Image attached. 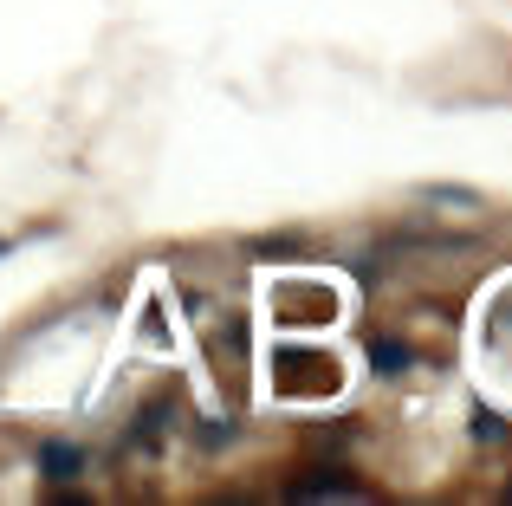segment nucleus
<instances>
[{
  "label": "nucleus",
  "mask_w": 512,
  "mask_h": 506,
  "mask_svg": "<svg viewBox=\"0 0 512 506\" xmlns=\"http://www.w3.org/2000/svg\"><path fill=\"white\" fill-rule=\"evenodd\" d=\"M39 468H46L52 481H72V474L85 468V455H78L72 442H46V448H39Z\"/></svg>",
  "instance_id": "nucleus-2"
},
{
  "label": "nucleus",
  "mask_w": 512,
  "mask_h": 506,
  "mask_svg": "<svg viewBox=\"0 0 512 506\" xmlns=\"http://www.w3.org/2000/svg\"><path fill=\"white\" fill-rule=\"evenodd\" d=\"M370 364H376V377H402V370L415 364V351H409V344H396V338H376L370 344Z\"/></svg>",
  "instance_id": "nucleus-3"
},
{
  "label": "nucleus",
  "mask_w": 512,
  "mask_h": 506,
  "mask_svg": "<svg viewBox=\"0 0 512 506\" xmlns=\"http://www.w3.org/2000/svg\"><path fill=\"white\" fill-rule=\"evenodd\" d=\"M292 500H363V487L350 481L344 468H318L305 481H292Z\"/></svg>",
  "instance_id": "nucleus-1"
},
{
  "label": "nucleus",
  "mask_w": 512,
  "mask_h": 506,
  "mask_svg": "<svg viewBox=\"0 0 512 506\" xmlns=\"http://www.w3.org/2000/svg\"><path fill=\"white\" fill-rule=\"evenodd\" d=\"M0 253H7V241H0Z\"/></svg>",
  "instance_id": "nucleus-4"
}]
</instances>
